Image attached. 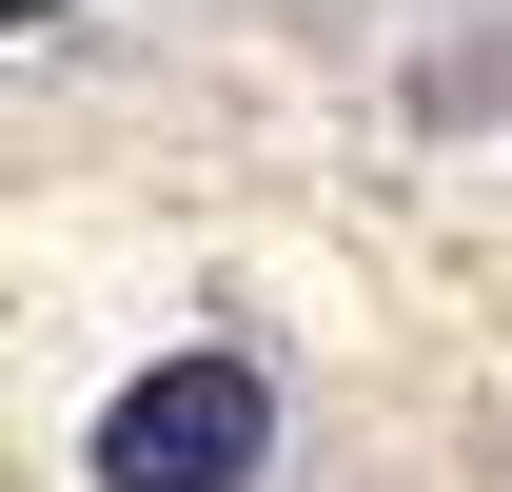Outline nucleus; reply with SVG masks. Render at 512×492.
I'll return each instance as SVG.
<instances>
[{"mask_svg": "<svg viewBox=\"0 0 512 492\" xmlns=\"http://www.w3.org/2000/svg\"><path fill=\"white\" fill-rule=\"evenodd\" d=\"M414 119H512V40H473V60H414Z\"/></svg>", "mask_w": 512, "mask_h": 492, "instance_id": "obj_2", "label": "nucleus"}, {"mask_svg": "<svg viewBox=\"0 0 512 492\" xmlns=\"http://www.w3.org/2000/svg\"><path fill=\"white\" fill-rule=\"evenodd\" d=\"M79 473H99V492H256V473H276V374H256L237 335L138 355L119 394H99V433H79Z\"/></svg>", "mask_w": 512, "mask_h": 492, "instance_id": "obj_1", "label": "nucleus"}]
</instances>
